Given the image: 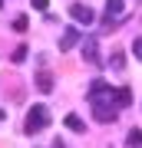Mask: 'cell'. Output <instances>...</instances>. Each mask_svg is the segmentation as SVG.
Segmentation results:
<instances>
[{
    "mask_svg": "<svg viewBox=\"0 0 142 148\" xmlns=\"http://www.w3.org/2000/svg\"><path fill=\"white\" fill-rule=\"evenodd\" d=\"M46 7H50V0H33V10H40V13H46Z\"/></svg>",
    "mask_w": 142,
    "mask_h": 148,
    "instance_id": "9a60e30c",
    "label": "cell"
},
{
    "mask_svg": "<svg viewBox=\"0 0 142 148\" xmlns=\"http://www.w3.org/2000/svg\"><path fill=\"white\" fill-rule=\"evenodd\" d=\"M3 119H7V109H0V122H3Z\"/></svg>",
    "mask_w": 142,
    "mask_h": 148,
    "instance_id": "2e32d148",
    "label": "cell"
},
{
    "mask_svg": "<svg viewBox=\"0 0 142 148\" xmlns=\"http://www.w3.org/2000/svg\"><path fill=\"white\" fill-rule=\"evenodd\" d=\"M53 148H63V142H56V145H53Z\"/></svg>",
    "mask_w": 142,
    "mask_h": 148,
    "instance_id": "e0dca14e",
    "label": "cell"
},
{
    "mask_svg": "<svg viewBox=\"0 0 142 148\" xmlns=\"http://www.w3.org/2000/svg\"><path fill=\"white\" fill-rule=\"evenodd\" d=\"M109 66H112V69H122V66H126V59H122V53H119V49L109 56Z\"/></svg>",
    "mask_w": 142,
    "mask_h": 148,
    "instance_id": "8fae6325",
    "label": "cell"
},
{
    "mask_svg": "<svg viewBox=\"0 0 142 148\" xmlns=\"http://www.w3.org/2000/svg\"><path fill=\"white\" fill-rule=\"evenodd\" d=\"M37 89L40 92H53V73H46V69H43V73H37Z\"/></svg>",
    "mask_w": 142,
    "mask_h": 148,
    "instance_id": "52a82bcc",
    "label": "cell"
},
{
    "mask_svg": "<svg viewBox=\"0 0 142 148\" xmlns=\"http://www.w3.org/2000/svg\"><path fill=\"white\" fill-rule=\"evenodd\" d=\"M10 59H13V63H23V59H26V46H17Z\"/></svg>",
    "mask_w": 142,
    "mask_h": 148,
    "instance_id": "7c38bea8",
    "label": "cell"
},
{
    "mask_svg": "<svg viewBox=\"0 0 142 148\" xmlns=\"http://www.w3.org/2000/svg\"><path fill=\"white\" fill-rule=\"evenodd\" d=\"M13 30H17V33L26 30V16H17V20H13Z\"/></svg>",
    "mask_w": 142,
    "mask_h": 148,
    "instance_id": "5bb4252c",
    "label": "cell"
},
{
    "mask_svg": "<svg viewBox=\"0 0 142 148\" xmlns=\"http://www.w3.org/2000/svg\"><path fill=\"white\" fill-rule=\"evenodd\" d=\"M63 122H66V128H73V132H86V122L79 119V115H73V112H69Z\"/></svg>",
    "mask_w": 142,
    "mask_h": 148,
    "instance_id": "ba28073f",
    "label": "cell"
},
{
    "mask_svg": "<svg viewBox=\"0 0 142 148\" xmlns=\"http://www.w3.org/2000/svg\"><path fill=\"white\" fill-rule=\"evenodd\" d=\"M122 7H126V0H106V27H109L112 20H116V16H122Z\"/></svg>",
    "mask_w": 142,
    "mask_h": 148,
    "instance_id": "5b68a950",
    "label": "cell"
},
{
    "mask_svg": "<svg viewBox=\"0 0 142 148\" xmlns=\"http://www.w3.org/2000/svg\"><path fill=\"white\" fill-rule=\"evenodd\" d=\"M46 125H50V109L43 106V102H37V106L26 112V132L37 135V132H43Z\"/></svg>",
    "mask_w": 142,
    "mask_h": 148,
    "instance_id": "6da1fadb",
    "label": "cell"
},
{
    "mask_svg": "<svg viewBox=\"0 0 142 148\" xmlns=\"http://www.w3.org/2000/svg\"><path fill=\"white\" fill-rule=\"evenodd\" d=\"M69 16H73L76 23H83V27H89V23L96 20V13H93L89 3H69Z\"/></svg>",
    "mask_w": 142,
    "mask_h": 148,
    "instance_id": "7a4b0ae2",
    "label": "cell"
},
{
    "mask_svg": "<svg viewBox=\"0 0 142 148\" xmlns=\"http://www.w3.org/2000/svg\"><path fill=\"white\" fill-rule=\"evenodd\" d=\"M0 7H3V0H0Z\"/></svg>",
    "mask_w": 142,
    "mask_h": 148,
    "instance_id": "ac0fdd59",
    "label": "cell"
},
{
    "mask_svg": "<svg viewBox=\"0 0 142 148\" xmlns=\"http://www.w3.org/2000/svg\"><path fill=\"white\" fill-rule=\"evenodd\" d=\"M119 92V109H129L132 106V92H129V86H122V89H116Z\"/></svg>",
    "mask_w": 142,
    "mask_h": 148,
    "instance_id": "9c48e42d",
    "label": "cell"
},
{
    "mask_svg": "<svg viewBox=\"0 0 142 148\" xmlns=\"http://www.w3.org/2000/svg\"><path fill=\"white\" fill-rule=\"evenodd\" d=\"M93 119L103 122V125H109V122L119 119V112H116V109H106V106H93Z\"/></svg>",
    "mask_w": 142,
    "mask_h": 148,
    "instance_id": "277c9868",
    "label": "cell"
},
{
    "mask_svg": "<svg viewBox=\"0 0 142 148\" xmlns=\"http://www.w3.org/2000/svg\"><path fill=\"white\" fill-rule=\"evenodd\" d=\"M132 53H136V59L142 63V36H136V40H132Z\"/></svg>",
    "mask_w": 142,
    "mask_h": 148,
    "instance_id": "4fadbf2b",
    "label": "cell"
},
{
    "mask_svg": "<svg viewBox=\"0 0 142 148\" xmlns=\"http://www.w3.org/2000/svg\"><path fill=\"white\" fill-rule=\"evenodd\" d=\"M129 148H142V128H132L129 132Z\"/></svg>",
    "mask_w": 142,
    "mask_h": 148,
    "instance_id": "30bf717a",
    "label": "cell"
},
{
    "mask_svg": "<svg viewBox=\"0 0 142 148\" xmlns=\"http://www.w3.org/2000/svg\"><path fill=\"white\" fill-rule=\"evenodd\" d=\"M96 49H99V43H96V36H83V59L86 63H96Z\"/></svg>",
    "mask_w": 142,
    "mask_h": 148,
    "instance_id": "8992f818",
    "label": "cell"
},
{
    "mask_svg": "<svg viewBox=\"0 0 142 148\" xmlns=\"http://www.w3.org/2000/svg\"><path fill=\"white\" fill-rule=\"evenodd\" d=\"M76 43H83V30H76V27L63 30V36H60V53H69Z\"/></svg>",
    "mask_w": 142,
    "mask_h": 148,
    "instance_id": "3957f363",
    "label": "cell"
}]
</instances>
